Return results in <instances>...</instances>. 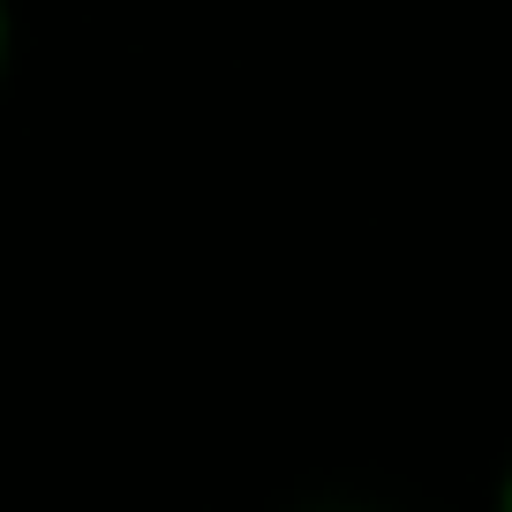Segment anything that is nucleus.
Returning a JSON list of instances; mask_svg holds the SVG:
<instances>
[{"mask_svg": "<svg viewBox=\"0 0 512 512\" xmlns=\"http://www.w3.org/2000/svg\"><path fill=\"white\" fill-rule=\"evenodd\" d=\"M8 46H16V16H8V0H0V76H8Z\"/></svg>", "mask_w": 512, "mask_h": 512, "instance_id": "obj_1", "label": "nucleus"}, {"mask_svg": "<svg viewBox=\"0 0 512 512\" xmlns=\"http://www.w3.org/2000/svg\"><path fill=\"white\" fill-rule=\"evenodd\" d=\"M497 512H512V460H505V475H497Z\"/></svg>", "mask_w": 512, "mask_h": 512, "instance_id": "obj_2", "label": "nucleus"}]
</instances>
